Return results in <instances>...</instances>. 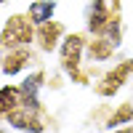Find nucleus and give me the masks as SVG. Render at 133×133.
<instances>
[{
    "label": "nucleus",
    "instance_id": "obj_1",
    "mask_svg": "<svg viewBox=\"0 0 133 133\" xmlns=\"http://www.w3.org/2000/svg\"><path fill=\"white\" fill-rule=\"evenodd\" d=\"M88 40L80 32H72V35H64L61 45H59V66L66 77H72L75 83H88L83 75V53H85Z\"/></svg>",
    "mask_w": 133,
    "mask_h": 133
},
{
    "label": "nucleus",
    "instance_id": "obj_2",
    "mask_svg": "<svg viewBox=\"0 0 133 133\" xmlns=\"http://www.w3.org/2000/svg\"><path fill=\"white\" fill-rule=\"evenodd\" d=\"M5 123L21 133H43L45 130V115H43L40 98H24L14 112L5 115Z\"/></svg>",
    "mask_w": 133,
    "mask_h": 133
},
{
    "label": "nucleus",
    "instance_id": "obj_3",
    "mask_svg": "<svg viewBox=\"0 0 133 133\" xmlns=\"http://www.w3.org/2000/svg\"><path fill=\"white\" fill-rule=\"evenodd\" d=\"M35 43V24L27 14H14L0 27V45L3 48H27Z\"/></svg>",
    "mask_w": 133,
    "mask_h": 133
},
{
    "label": "nucleus",
    "instance_id": "obj_4",
    "mask_svg": "<svg viewBox=\"0 0 133 133\" xmlns=\"http://www.w3.org/2000/svg\"><path fill=\"white\" fill-rule=\"evenodd\" d=\"M117 19H120V0H93L85 14V27L91 35H101Z\"/></svg>",
    "mask_w": 133,
    "mask_h": 133
},
{
    "label": "nucleus",
    "instance_id": "obj_5",
    "mask_svg": "<svg viewBox=\"0 0 133 133\" xmlns=\"http://www.w3.org/2000/svg\"><path fill=\"white\" fill-rule=\"evenodd\" d=\"M133 77V59H123V61H117L112 69H107L101 77H98V83H96V93L98 96H115L117 91H123L125 83Z\"/></svg>",
    "mask_w": 133,
    "mask_h": 133
},
{
    "label": "nucleus",
    "instance_id": "obj_6",
    "mask_svg": "<svg viewBox=\"0 0 133 133\" xmlns=\"http://www.w3.org/2000/svg\"><path fill=\"white\" fill-rule=\"evenodd\" d=\"M61 40H64V24L61 21L51 19V21H45V24L35 27V43H37V48L43 53H53L61 45Z\"/></svg>",
    "mask_w": 133,
    "mask_h": 133
},
{
    "label": "nucleus",
    "instance_id": "obj_7",
    "mask_svg": "<svg viewBox=\"0 0 133 133\" xmlns=\"http://www.w3.org/2000/svg\"><path fill=\"white\" fill-rule=\"evenodd\" d=\"M32 61H35V56H32L29 45L27 48H11L5 56H3V69H0V72H5L8 77H14L19 72H24Z\"/></svg>",
    "mask_w": 133,
    "mask_h": 133
},
{
    "label": "nucleus",
    "instance_id": "obj_8",
    "mask_svg": "<svg viewBox=\"0 0 133 133\" xmlns=\"http://www.w3.org/2000/svg\"><path fill=\"white\" fill-rule=\"evenodd\" d=\"M53 14H56V0H32L29 8H27V16H29V21L35 27L51 21Z\"/></svg>",
    "mask_w": 133,
    "mask_h": 133
},
{
    "label": "nucleus",
    "instance_id": "obj_9",
    "mask_svg": "<svg viewBox=\"0 0 133 133\" xmlns=\"http://www.w3.org/2000/svg\"><path fill=\"white\" fill-rule=\"evenodd\" d=\"M24 91H21V85H3L0 88V117H5L8 112H14V109L24 101Z\"/></svg>",
    "mask_w": 133,
    "mask_h": 133
},
{
    "label": "nucleus",
    "instance_id": "obj_10",
    "mask_svg": "<svg viewBox=\"0 0 133 133\" xmlns=\"http://www.w3.org/2000/svg\"><path fill=\"white\" fill-rule=\"evenodd\" d=\"M115 45L109 40H104V37H96V40H88V45H85V53L91 56V61H109L115 56Z\"/></svg>",
    "mask_w": 133,
    "mask_h": 133
},
{
    "label": "nucleus",
    "instance_id": "obj_11",
    "mask_svg": "<svg viewBox=\"0 0 133 133\" xmlns=\"http://www.w3.org/2000/svg\"><path fill=\"white\" fill-rule=\"evenodd\" d=\"M133 123V104L125 101V104H120L112 115L107 117V128L109 130H115V128H123V125H130Z\"/></svg>",
    "mask_w": 133,
    "mask_h": 133
},
{
    "label": "nucleus",
    "instance_id": "obj_12",
    "mask_svg": "<svg viewBox=\"0 0 133 133\" xmlns=\"http://www.w3.org/2000/svg\"><path fill=\"white\" fill-rule=\"evenodd\" d=\"M43 85H45V72L37 69V72H32V75H27L24 80H21V91H24L27 98H40Z\"/></svg>",
    "mask_w": 133,
    "mask_h": 133
},
{
    "label": "nucleus",
    "instance_id": "obj_13",
    "mask_svg": "<svg viewBox=\"0 0 133 133\" xmlns=\"http://www.w3.org/2000/svg\"><path fill=\"white\" fill-rule=\"evenodd\" d=\"M109 133H133V123L130 125H123V128H115V130H109Z\"/></svg>",
    "mask_w": 133,
    "mask_h": 133
},
{
    "label": "nucleus",
    "instance_id": "obj_14",
    "mask_svg": "<svg viewBox=\"0 0 133 133\" xmlns=\"http://www.w3.org/2000/svg\"><path fill=\"white\" fill-rule=\"evenodd\" d=\"M0 69H3V45H0Z\"/></svg>",
    "mask_w": 133,
    "mask_h": 133
},
{
    "label": "nucleus",
    "instance_id": "obj_15",
    "mask_svg": "<svg viewBox=\"0 0 133 133\" xmlns=\"http://www.w3.org/2000/svg\"><path fill=\"white\" fill-rule=\"evenodd\" d=\"M3 3H8V0H0V5H3Z\"/></svg>",
    "mask_w": 133,
    "mask_h": 133
},
{
    "label": "nucleus",
    "instance_id": "obj_16",
    "mask_svg": "<svg viewBox=\"0 0 133 133\" xmlns=\"http://www.w3.org/2000/svg\"><path fill=\"white\" fill-rule=\"evenodd\" d=\"M0 133H5V130H3V128H0Z\"/></svg>",
    "mask_w": 133,
    "mask_h": 133
}]
</instances>
